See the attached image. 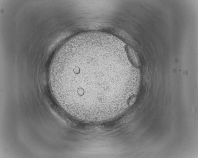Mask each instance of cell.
I'll return each mask as SVG.
<instances>
[{
  "instance_id": "7a4b0ae2",
  "label": "cell",
  "mask_w": 198,
  "mask_h": 158,
  "mask_svg": "<svg viewBox=\"0 0 198 158\" xmlns=\"http://www.w3.org/2000/svg\"><path fill=\"white\" fill-rule=\"evenodd\" d=\"M136 98L135 96H132L131 97L129 101V106L133 105L136 100Z\"/></svg>"
},
{
  "instance_id": "6da1fadb",
  "label": "cell",
  "mask_w": 198,
  "mask_h": 158,
  "mask_svg": "<svg viewBox=\"0 0 198 158\" xmlns=\"http://www.w3.org/2000/svg\"><path fill=\"white\" fill-rule=\"evenodd\" d=\"M125 50L128 58L132 64L135 67L139 68L140 65V60L134 49L129 45H126Z\"/></svg>"
}]
</instances>
